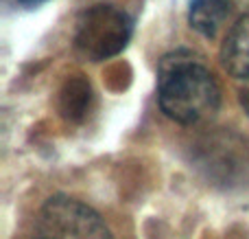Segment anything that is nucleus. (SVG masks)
<instances>
[{
	"mask_svg": "<svg viewBox=\"0 0 249 239\" xmlns=\"http://www.w3.org/2000/svg\"><path fill=\"white\" fill-rule=\"evenodd\" d=\"M234 0H190L188 24L199 35L214 40L232 13Z\"/></svg>",
	"mask_w": 249,
	"mask_h": 239,
	"instance_id": "6",
	"label": "nucleus"
},
{
	"mask_svg": "<svg viewBox=\"0 0 249 239\" xmlns=\"http://www.w3.org/2000/svg\"><path fill=\"white\" fill-rule=\"evenodd\" d=\"M24 239H118V233L94 204L59 191L42 200Z\"/></svg>",
	"mask_w": 249,
	"mask_h": 239,
	"instance_id": "2",
	"label": "nucleus"
},
{
	"mask_svg": "<svg viewBox=\"0 0 249 239\" xmlns=\"http://www.w3.org/2000/svg\"><path fill=\"white\" fill-rule=\"evenodd\" d=\"M238 101H241V108L245 110V114L249 117V86H241V90H238Z\"/></svg>",
	"mask_w": 249,
	"mask_h": 239,
	"instance_id": "7",
	"label": "nucleus"
},
{
	"mask_svg": "<svg viewBox=\"0 0 249 239\" xmlns=\"http://www.w3.org/2000/svg\"><path fill=\"white\" fill-rule=\"evenodd\" d=\"M13 2L24 9H37V7H42L44 2H48V0H13Z\"/></svg>",
	"mask_w": 249,
	"mask_h": 239,
	"instance_id": "8",
	"label": "nucleus"
},
{
	"mask_svg": "<svg viewBox=\"0 0 249 239\" xmlns=\"http://www.w3.org/2000/svg\"><path fill=\"white\" fill-rule=\"evenodd\" d=\"M223 70L234 81L249 86V9L230 26L219 51Z\"/></svg>",
	"mask_w": 249,
	"mask_h": 239,
	"instance_id": "4",
	"label": "nucleus"
},
{
	"mask_svg": "<svg viewBox=\"0 0 249 239\" xmlns=\"http://www.w3.org/2000/svg\"><path fill=\"white\" fill-rule=\"evenodd\" d=\"M57 114L68 125H81L94 110V90L83 75H70L57 90Z\"/></svg>",
	"mask_w": 249,
	"mask_h": 239,
	"instance_id": "5",
	"label": "nucleus"
},
{
	"mask_svg": "<svg viewBox=\"0 0 249 239\" xmlns=\"http://www.w3.org/2000/svg\"><path fill=\"white\" fill-rule=\"evenodd\" d=\"M221 101V83L203 57L193 51H175L162 57L158 103L164 117L179 125H199L219 112Z\"/></svg>",
	"mask_w": 249,
	"mask_h": 239,
	"instance_id": "1",
	"label": "nucleus"
},
{
	"mask_svg": "<svg viewBox=\"0 0 249 239\" xmlns=\"http://www.w3.org/2000/svg\"><path fill=\"white\" fill-rule=\"evenodd\" d=\"M133 33V22L121 7L96 2L81 13L74 29V48L90 61H105L124 51Z\"/></svg>",
	"mask_w": 249,
	"mask_h": 239,
	"instance_id": "3",
	"label": "nucleus"
}]
</instances>
